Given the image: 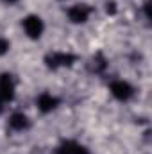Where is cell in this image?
Returning a JSON list of instances; mask_svg holds the SVG:
<instances>
[{
    "mask_svg": "<svg viewBox=\"0 0 152 154\" xmlns=\"http://www.w3.org/2000/svg\"><path fill=\"white\" fill-rule=\"evenodd\" d=\"M23 29L27 32V36L31 39H38L43 31H45V25H43V20L36 16V14H29L25 20H23Z\"/></svg>",
    "mask_w": 152,
    "mask_h": 154,
    "instance_id": "1",
    "label": "cell"
},
{
    "mask_svg": "<svg viewBox=\"0 0 152 154\" xmlns=\"http://www.w3.org/2000/svg\"><path fill=\"white\" fill-rule=\"evenodd\" d=\"M74 61H75V56L65 54V52H54V54H48V56L45 57V63H47V66H50V68L70 66Z\"/></svg>",
    "mask_w": 152,
    "mask_h": 154,
    "instance_id": "2",
    "label": "cell"
},
{
    "mask_svg": "<svg viewBox=\"0 0 152 154\" xmlns=\"http://www.w3.org/2000/svg\"><path fill=\"white\" fill-rule=\"evenodd\" d=\"M109 91H111V95H113L114 99H118V100H129L132 97V93H134L132 86L129 82H125V81H114V82H111Z\"/></svg>",
    "mask_w": 152,
    "mask_h": 154,
    "instance_id": "3",
    "label": "cell"
},
{
    "mask_svg": "<svg viewBox=\"0 0 152 154\" xmlns=\"http://www.w3.org/2000/svg\"><path fill=\"white\" fill-rule=\"evenodd\" d=\"M14 99V81L13 75L9 74H2L0 75V100H13Z\"/></svg>",
    "mask_w": 152,
    "mask_h": 154,
    "instance_id": "4",
    "label": "cell"
},
{
    "mask_svg": "<svg viewBox=\"0 0 152 154\" xmlns=\"http://www.w3.org/2000/svg\"><path fill=\"white\" fill-rule=\"evenodd\" d=\"M90 13H91V9L86 4H75L68 9V18L74 23H84L90 18Z\"/></svg>",
    "mask_w": 152,
    "mask_h": 154,
    "instance_id": "5",
    "label": "cell"
},
{
    "mask_svg": "<svg viewBox=\"0 0 152 154\" xmlns=\"http://www.w3.org/2000/svg\"><path fill=\"white\" fill-rule=\"evenodd\" d=\"M36 104H38V108H39L41 113H50L52 109L57 108L59 100H57L56 97H52L50 93H41L38 97V100H36Z\"/></svg>",
    "mask_w": 152,
    "mask_h": 154,
    "instance_id": "6",
    "label": "cell"
},
{
    "mask_svg": "<svg viewBox=\"0 0 152 154\" xmlns=\"http://www.w3.org/2000/svg\"><path fill=\"white\" fill-rule=\"evenodd\" d=\"M57 154H90V151L84 147V145H79L77 142H63L57 149Z\"/></svg>",
    "mask_w": 152,
    "mask_h": 154,
    "instance_id": "7",
    "label": "cell"
},
{
    "mask_svg": "<svg viewBox=\"0 0 152 154\" xmlns=\"http://www.w3.org/2000/svg\"><path fill=\"white\" fill-rule=\"evenodd\" d=\"M9 125L14 131H23V129L29 127V118L23 115V113H13L11 118H9Z\"/></svg>",
    "mask_w": 152,
    "mask_h": 154,
    "instance_id": "8",
    "label": "cell"
},
{
    "mask_svg": "<svg viewBox=\"0 0 152 154\" xmlns=\"http://www.w3.org/2000/svg\"><path fill=\"white\" fill-rule=\"evenodd\" d=\"M11 48V43L7 41V39H4V38H0V56H4L7 50Z\"/></svg>",
    "mask_w": 152,
    "mask_h": 154,
    "instance_id": "9",
    "label": "cell"
},
{
    "mask_svg": "<svg viewBox=\"0 0 152 154\" xmlns=\"http://www.w3.org/2000/svg\"><path fill=\"white\" fill-rule=\"evenodd\" d=\"M106 11H108L109 14H114V13H116V4H114V2H108V4H106Z\"/></svg>",
    "mask_w": 152,
    "mask_h": 154,
    "instance_id": "10",
    "label": "cell"
},
{
    "mask_svg": "<svg viewBox=\"0 0 152 154\" xmlns=\"http://www.w3.org/2000/svg\"><path fill=\"white\" fill-rule=\"evenodd\" d=\"M145 16L150 20V0H147V2H145Z\"/></svg>",
    "mask_w": 152,
    "mask_h": 154,
    "instance_id": "11",
    "label": "cell"
},
{
    "mask_svg": "<svg viewBox=\"0 0 152 154\" xmlns=\"http://www.w3.org/2000/svg\"><path fill=\"white\" fill-rule=\"evenodd\" d=\"M4 2H5V4H9V5H11V4H16V2H18V0H4Z\"/></svg>",
    "mask_w": 152,
    "mask_h": 154,
    "instance_id": "12",
    "label": "cell"
},
{
    "mask_svg": "<svg viewBox=\"0 0 152 154\" xmlns=\"http://www.w3.org/2000/svg\"><path fill=\"white\" fill-rule=\"evenodd\" d=\"M0 113H2V102H0Z\"/></svg>",
    "mask_w": 152,
    "mask_h": 154,
    "instance_id": "13",
    "label": "cell"
}]
</instances>
